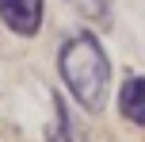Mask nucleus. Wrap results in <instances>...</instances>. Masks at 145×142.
I'll return each mask as SVG.
<instances>
[{
  "label": "nucleus",
  "instance_id": "obj_1",
  "mask_svg": "<svg viewBox=\"0 0 145 142\" xmlns=\"http://www.w3.org/2000/svg\"><path fill=\"white\" fill-rule=\"evenodd\" d=\"M57 73L84 112H103L111 92V58L92 31H76L57 46Z\"/></svg>",
  "mask_w": 145,
  "mask_h": 142
},
{
  "label": "nucleus",
  "instance_id": "obj_2",
  "mask_svg": "<svg viewBox=\"0 0 145 142\" xmlns=\"http://www.w3.org/2000/svg\"><path fill=\"white\" fill-rule=\"evenodd\" d=\"M46 19V0H0V23L19 38H35Z\"/></svg>",
  "mask_w": 145,
  "mask_h": 142
},
{
  "label": "nucleus",
  "instance_id": "obj_3",
  "mask_svg": "<svg viewBox=\"0 0 145 142\" xmlns=\"http://www.w3.org/2000/svg\"><path fill=\"white\" fill-rule=\"evenodd\" d=\"M118 115L134 127H145V77H126L118 89Z\"/></svg>",
  "mask_w": 145,
  "mask_h": 142
},
{
  "label": "nucleus",
  "instance_id": "obj_4",
  "mask_svg": "<svg viewBox=\"0 0 145 142\" xmlns=\"http://www.w3.org/2000/svg\"><path fill=\"white\" fill-rule=\"evenodd\" d=\"M69 4L76 8L80 15L95 19V23H111V8H107V0H69Z\"/></svg>",
  "mask_w": 145,
  "mask_h": 142
}]
</instances>
